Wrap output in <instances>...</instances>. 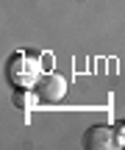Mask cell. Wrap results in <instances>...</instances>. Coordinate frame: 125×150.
<instances>
[{
  "instance_id": "obj_4",
  "label": "cell",
  "mask_w": 125,
  "mask_h": 150,
  "mask_svg": "<svg viewBox=\"0 0 125 150\" xmlns=\"http://www.w3.org/2000/svg\"><path fill=\"white\" fill-rule=\"evenodd\" d=\"M117 139H120L122 145H125V128H120V134H117Z\"/></svg>"
},
{
  "instance_id": "obj_1",
  "label": "cell",
  "mask_w": 125,
  "mask_h": 150,
  "mask_svg": "<svg viewBox=\"0 0 125 150\" xmlns=\"http://www.w3.org/2000/svg\"><path fill=\"white\" fill-rule=\"evenodd\" d=\"M39 78H42V64H39L36 56L31 53H17L14 59L8 61V81L20 89H28V86H36Z\"/></svg>"
},
{
  "instance_id": "obj_2",
  "label": "cell",
  "mask_w": 125,
  "mask_h": 150,
  "mask_svg": "<svg viewBox=\"0 0 125 150\" xmlns=\"http://www.w3.org/2000/svg\"><path fill=\"white\" fill-rule=\"evenodd\" d=\"M36 95L42 97V100H47V103H59L61 97L67 95V78L59 75V72L42 75L39 83H36Z\"/></svg>"
},
{
  "instance_id": "obj_3",
  "label": "cell",
  "mask_w": 125,
  "mask_h": 150,
  "mask_svg": "<svg viewBox=\"0 0 125 150\" xmlns=\"http://www.w3.org/2000/svg\"><path fill=\"white\" fill-rule=\"evenodd\" d=\"M117 145V131H111L109 125H95L83 134V147L86 150H111Z\"/></svg>"
}]
</instances>
